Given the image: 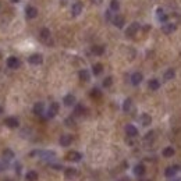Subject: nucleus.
<instances>
[{
    "mask_svg": "<svg viewBox=\"0 0 181 181\" xmlns=\"http://www.w3.org/2000/svg\"><path fill=\"white\" fill-rule=\"evenodd\" d=\"M138 29H139V24L138 22H132L128 28H127V31H125V35L127 36H134L135 33L138 32Z\"/></svg>",
    "mask_w": 181,
    "mask_h": 181,
    "instance_id": "1",
    "label": "nucleus"
},
{
    "mask_svg": "<svg viewBox=\"0 0 181 181\" xmlns=\"http://www.w3.org/2000/svg\"><path fill=\"white\" fill-rule=\"evenodd\" d=\"M57 112H59V103L53 102L50 105V107H49V110H47V119H53L57 114Z\"/></svg>",
    "mask_w": 181,
    "mask_h": 181,
    "instance_id": "2",
    "label": "nucleus"
},
{
    "mask_svg": "<svg viewBox=\"0 0 181 181\" xmlns=\"http://www.w3.org/2000/svg\"><path fill=\"white\" fill-rule=\"evenodd\" d=\"M81 153L80 152H75V151H72V152H68L67 156H65V159L70 160V162H80L81 160Z\"/></svg>",
    "mask_w": 181,
    "mask_h": 181,
    "instance_id": "3",
    "label": "nucleus"
},
{
    "mask_svg": "<svg viewBox=\"0 0 181 181\" xmlns=\"http://www.w3.org/2000/svg\"><path fill=\"white\" fill-rule=\"evenodd\" d=\"M28 62L31 63V64H33V65H38V64H42V62H43V57L40 56V54H32V56H29V59H28Z\"/></svg>",
    "mask_w": 181,
    "mask_h": 181,
    "instance_id": "4",
    "label": "nucleus"
},
{
    "mask_svg": "<svg viewBox=\"0 0 181 181\" xmlns=\"http://www.w3.org/2000/svg\"><path fill=\"white\" fill-rule=\"evenodd\" d=\"M7 67L8 68H18L20 67V60L14 56H11V57L7 59Z\"/></svg>",
    "mask_w": 181,
    "mask_h": 181,
    "instance_id": "5",
    "label": "nucleus"
},
{
    "mask_svg": "<svg viewBox=\"0 0 181 181\" xmlns=\"http://www.w3.org/2000/svg\"><path fill=\"white\" fill-rule=\"evenodd\" d=\"M4 124L7 127H10V128H17L20 123H18V120L15 117H7V119L4 120Z\"/></svg>",
    "mask_w": 181,
    "mask_h": 181,
    "instance_id": "6",
    "label": "nucleus"
},
{
    "mask_svg": "<svg viewBox=\"0 0 181 181\" xmlns=\"http://www.w3.org/2000/svg\"><path fill=\"white\" fill-rule=\"evenodd\" d=\"M178 170H180V167H177V166L167 167L166 171H164V176H166V177H169V178H171V177H174V176L177 174V171H178Z\"/></svg>",
    "mask_w": 181,
    "mask_h": 181,
    "instance_id": "7",
    "label": "nucleus"
},
{
    "mask_svg": "<svg viewBox=\"0 0 181 181\" xmlns=\"http://www.w3.org/2000/svg\"><path fill=\"white\" fill-rule=\"evenodd\" d=\"M142 78H144V77H142L141 72H134V74L131 75V84H132V85H139Z\"/></svg>",
    "mask_w": 181,
    "mask_h": 181,
    "instance_id": "8",
    "label": "nucleus"
},
{
    "mask_svg": "<svg viewBox=\"0 0 181 181\" xmlns=\"http://www.w3.org/2000/svg\"><path fill=\"white\" fill-rule=\"evenodd\" d=\"M125 132H127V135H130V137H137V135H138L137 127H134L132 124H128V125H125Z\"/></svg>",
    "mask_w": 181,
    "mask_h": 181,
    "instance_id": "9",
    "label": "nucleus"
},
{
    "mask_svg": "<svg viewBox=\"0 0 181 181\" xmlns=\"http://www.w3.org/2000/svg\"><path fill=\"white\" fill-rule=\"evenodd\" d=\"M25 15L28 18H35L36 15H38V10H36L35 7H32V6H28V7L25 8Z\"/></svg>",
    "mask_w": 181,
    "mask_h": 181,
    "instance_id": "10",
    "label": "nucleus"
},
{
    "mask_svg": "<svg viewBox=\"0 0 181 181\" xmlns=\"http://www.w3.org/2000/svg\"><path fill=\"white\" fill-rule=\"evenodd\" d=\"M139 121H141L142 125L148 127L149 124L152 123V119H151V116L149 114H146V113H144V114H141V117H139Z\"/></svg>",
    "mask_w": 181,
    "mask_h": 181,
    "instance_id": "11",
    "label": "nucleus"
},
{
    "mask_svg": "<svg viewBox=\"0 0 181 181\" xmlns=\"http://www.w3.org/2000/svg\"><path fill=\"white\" fill-rule=\"evenodd\" d=\"M71 142H72L71 135H62V137H60V145H62V146H68Z\"/></svg>",
    "mask_w": 181,
    "mask_h": 181,
    "instance_id": "12",
    "label": "nucleus"
},
{
    "mask_svg": "<svg viewBox=\"0 0 181 181\" xmlns=\"http://www.w3.org/2000/svg\"><path fill=\"white\" fill-rule=\"evenodd\" d=\"M81 11H82V4L81 3H74L71 7V13L72 15H80Z\"/></svg>",
    "mask_w": 181,
    "mask_h": 181,
    "instance_id": "13",
    "label": "nucleus"
},
{
    "mask_svg": "<svg viewBox=\"0 0 181 181\" xmlns=\"http://www.w3.org/2000/svg\"><path fill=\"white\" fill-rule=\"evenodd\" d=\"M112 21H113V24H114L117 28H121V27L124 25V18L121 17V15H114Z\"/></svg>",
    "mask_w": 181,
    "mask_h": 181,
    "instance_id": "14",
    "label": "nucleus"
},
{
    "mask_svg": "<svg viewBox=\"0 0 181 181\" xmlns=\"http://www.w3.org/2000/svg\"><path fill=\"white\" fill-rule=\"evenodd\" d=\"M39 36H40V39L43 40V42H47V40H49V38H50V31H49L47 28L40 29Z\"/></svg>",
    "mask_w": 181,
    "mask_h": 181,
    "instance_id": "15",
    "label": "nucleus"
},
{
    "mask_svg": "<svg viewBox=\"0 0 181 181\" xmlns=\"http://www.w3.org/2000/svg\"><path fill=\"white\" fill-rule=\"evenodd\" d=\"M43 103L42 102H38V103H35V106H33V113L35 114H38V116H40L42 113H43Z\"/></svg>",
    "mask_w": 181,
    "mask_h": 181,
    "instance_id": "16",
    "label": "nucleus"
},
{
    "mask_svg": "<svg viewBox=\"0 0 181 181\" xmlns=\"http://www.w3.org/2000/svg\"><path fill=\"white\" fill-rule=\"evenodd\" d=\"M134 174L135 176H138V177L144 176L145 174V166L144 164H137V166L134 167Z\"/></svg>",
    "mask_w": 181,
    "mask_h": 181,
    "instance_id": "17",
    "label": "nucleus"
},
{
    "mask_svg": "<svg viewBox=\"0 0 181 181\" xmlns=\"http://www.w3.org/2000/svg\"><path fill=\"white\" fill-rule=\"evenodd\" d=\"M63 102H64L65 106H72L75 103V98H74V95H65Z\"/></svg>",
    "mask_w": 181,
    "mask_h": 181,
    "instance_id": "18",
    "label": "nucleus"
},
{
    "mask_svg": "<svg viewBox=\"0 0 181 181\" xmlns=\"http://www.w3.org/2000/svg\"><path fill=\"white\" fill-rule=\"evenodd\" d=\"M162 31L164 33H171L176 31V25H174V24H166V25L162 27Z\"/></svg>",
    "mask_w": 181,
    "mask_h": 181,
    "instance_id": "19",
    "label": "nucleus"
},
{
    "mask_svg": "<svg viewBox=\"0 0 181 181\" xmlns=\"http://www.w3.org/2000/svg\"><path fill=\"white\" fill-rule=\"evenodd\" d=\"M25 178H27V181H36V180H38V173L33 171V170H31V171L27 173Z\"/></svg>",
    "mask_w": 181,
    "mask_h": 181,
    "instance_id": "20",
    "label": "nucleus"
},
{
    "mask_svg": "<svg viewBox=\"0 0 181 181\" xmlns=\"http://www.w3.org/2000/svg\"><path fill=\"white\" fill-rule=\"evenodd\" d=\"M148 87H149V89L156 91V89H159L160 82L157 80H151V81H149V84H148Z\"/></svg>",
    "mask_w": 181,
    "mask_h": 181,
    "instance_id": "21",
    "label": "nucleus"
},
{
    "mask_svg": "<svg viewBox=\"0 0 181 181\" xmlns=\"http://www.w3.org/2000/svg\"><path fill=\"white\" fill-rule=\"evenodd\" d=\"M174 75H176V72H174V70H173V68H170V70H167V71L164 72V75H163V78H164L166 81H169V80H173Z\"/></svg>",
    "mask_w": 181,
    "mask_h": 181,
    "instance_id": "22",
    "label": "nucleus"
},
{
    "mask_svg": "<svg viewBox=\"0 0 181 181\" xmlns=\"http://www.w3.org/2000/svg\"><path fill=\"white\" fill-rule=\"evenodd\" d=\"M92 53L96 54V56H100V54L105 53V47L103 46H94L92 47Z\"/></svg>",
    "mask_w": 181,
    "mask_h": 181,
    "instance_id": "23",
    "label": "nucleus"
},
{
    "mask_svg": "<svg viewBox=\"0 0 181 181\" xmlns=\"http://www.w3.org/2000/svg\"><path fill=\"white\" fill-rule=\"evenodd\" d=\"M173 155H174V148L169 146V148L163 149V156H164V157H171Z\"/></svg>",
    "mask_w": 181,
    "mask_h": 181,
    "instance_id": "24",
    "label": "nucleus"
},
{
    "mask_svg": "<svg viewBox=\"0 0 181 181\" xmlns=\"http://www.w3.org/2000/svg\"><path fill=\"white\" fill-rule=\"evenodd\" d=\"M77 176L75 169H65V177L67 178H74Z\"/></svg>",
    "mask_w": 181,
    "mask_h": 181,
    "instance_id": "25",
    "label": "nucleus"
},
{
    "mask_svg": "<svg viewBox=\"0 0 181 181\" xmlns=\"http://www.w3.org/2000/svg\"><path fill=\"white\" fill-rule=\"evenodd\" d=\"M80 80L81 81H89V72L87 70H81L80 71Z\"/></svg>",
    "mask_w": 181,
    "mask_h": 181,
    "instance_id": "26",
    "label": "nucleus"
},
{
    "mask_svg": "<svg viewBox=\"0 0 181 181\" xmlns=\"http://www.w3.org/2000/svg\"><path fill=\"white\" fill-rule=\"evenodd\" d=\"M131 106H132V100H131V99H125V100H124V105H123V110L124 112H130Z\"/></svg>",
    "mask_w": 181,
    "mask_h": 181,
    "instance_id": "27",
    "label": "nucleus"
},
{
    "mask_svg": "<svg viewBox=\"0 0 181 181\" xmlns=\"http://www.w3.org/2000/svg\"><path fill=\"white\" fill-rule=\"evenodd\" d=\"M92 71H94L95 75H99L102 71H103V67H102V64H94V67H92Z\"/></svg>",
    "mask_w": 181,
    "mask_h": 181,
    "instance_id": "28",
    "label": "nucleus"
},
{
    "mask_svg": "<svg viewBox=\"0 0 181 181\" xmlns=\"http://www.w3.org/2000/svg\"><path fill=\"white\" fill-rule=\"evenodd\" d=\"M157 18H159V21L160 22H164V21H167V15L164 14V13H163L162 10H157Z\"/></svg>",
    "mask_w": 181,
    "mask_h": 181,
    "instance_id": "29",
    "label": "nucleus"
},
{
    "mask_svg": "<svg viewBox=\"0 0 181 181\" xmlns=\"http://www.w3.org/2000/svg\"><path fill=\"white\" fill-rule=\"evenodd\" d=\"M110 8H112L113 11H117L120 8V3L117 0H112V2H110Z\"/></svg>",
    "mask_w": 181,
    "mask_h": 181,
    "instance_id": "30",
    "label": "nucleus"
},
{
    "mask_svg": "<svg viewBox=\"0 0 181 181\" xmlns=\"http://www.w3.org/2000/svg\"><path fill=\"white\" fill-rule=\"evenodd\" d=\"M40 157H42V159H52V157H54V153L53 152H40Z\"/></svg>",
    "mask_w": 181,
    "mask_h": 181,
    "instance_id": "31",
    "label": "nucleus"
},
{
    "mask_svg": "<svg viewBox=\"0 0 181 181\" xmlns=\"http://www.w3.org/2000/svg\"><path fill=\"white\" fill-rule=\"evenodd\" d=\"M84 112H85V109H84V106L78 105V106L75 107V110H74V114H75V116H81V114H82Z\"/></svg>",
    "mask_w": 181,
    "mask_h": 181,
    "instance_id": "32",
    "label": "nucleus"
},
{
    "mask_svg": "<svg viewBox=\"0 0 181 181\" xmlns=\"http://www.w3.org/2000/svg\"><path fill=\"white\" fill-rule=\"evenodd\" d=\"M91 96H92V98H100L102 92L99 89H96V88H94V89L91 91Z\"/></svg>",
    "mask_w": 181,
    "mask_h": 181,
    "instance_id": "33",
    "label": "nucleus"
},
{
    "mask_svg": "<svg viewBox=\"0 0 181 181\" xmlns=\"http://www.w3.org/2000/svg\"><path fill=\"white\" fill-rule=\"evenodd\" d=\"M112 84H113V78H112V77H107V78L103 80V87L109 88V87H112Z\"/></svg>",
    "mask_w": 181,
    "mask_h": 181,
    "instance_id": "34",
    "label": "nucleus"
},
{
    "mask_svg": "<svg viewBox=\"0 0 181 181\" xmlns=\"http://www.w3.org/2000/svg\"><path fill=\"white\" fill-rule=\"evenodd\" d=\"M13 156H14V155H13V152H11L10 149H6V151L3 152V157H4V159H13Z\"/></svg>",
    "mask_w": 181,
    "mask_h": 181,
    "instance_id": "35",
    "label": "nucleus"
},
{
    "mask_svg": "<svg viewBox=\"0 0 181 181\" xmlns=\"http://www.w3.org/2000/svg\"><path fill=\"white\" fill-rule=\"evenodd\" d=\"M92 2H94V3H100L102 0H92Z\"/></svg>",
    "mask_w": 181,
    "mask_h": 181,
    "instance_id": "36",
    "label": "nucleus"
},
{
    "mask_svg": "<svg viewBox=\"0 0 181 181\" xmlns=\"http://www.w3.org/2000/svg\"><path fill=\"white\" fill-rule=\"evenodd\" d=\"M174 181H181V178H176V180H174Z\"/></svg>",
    "mask_w": 181,
    "mask_h": 181,
    "instance_id": "37",
    "label": "nucleus"
},
{
    "mask_svg": "<svg viewBox=\"0 0 181 181\" xmlns=\"http://www.w3.org/2000/svg\"><path fill=\"white\" fill-rule=\"evenodd\" d=\"M2 112H3V109H2V107H0V114H2Z\"/></svg>",
    "mask_w": 181,
    "mask_h": 181,
    "instance_id": "38",
    "label": "nucleus"
},
{
    "mask_svg": "<svg viewBox=\"0 0 181 181\" xmlns=\"http://www.w3.org/2000/svg\"><path fill=\"white\" fill-rule=\"evenodd\" d=\"M3 181H11V180H8V178H6V180H3Z\"/></svg>",
    "mask_w": 181,
    "mask_h": 181,
    "instance_id": "39",
    "label": "nucleus"
}]
</instances>
